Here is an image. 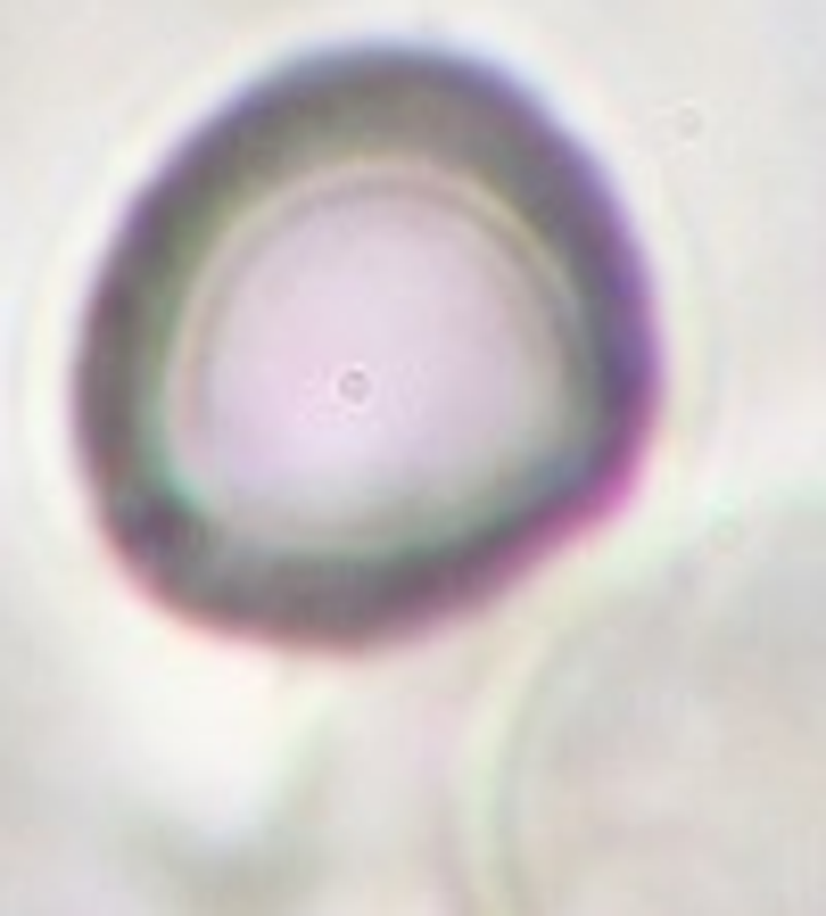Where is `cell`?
<instances>
[{
  "label": "cell",
  "mask_w": 826,
  "mask_h": 916,
  "mask_svg": "<svg viewBox=\"0 0 826 916\" xmlns=\"http://www.w3.org/2000/svg\"><path fill=\"white\" fill-rule=\"evenodd\" d=\"M488 916H826V487L695 528L545 653Z\"/></svg>",
  "instance_id": "obj_2"
},
{
  "label": "cell",
  "mask_w": 826,
  "mask_h": 916,
  "mask_svg": "<svg viewBox=\"0 0 826 916\" xmlns=\"http://www.w3.org/2000/svg\"><path fill=\"white\" fill-rule=\"evenodd\" d=\"M661 314L603 166L430 41L290 58L125 206L67 430L125 579L282 653L488 611L628 496Z\"/></svg>",
  "instance_id": "obj_1"
}]
</instances>
